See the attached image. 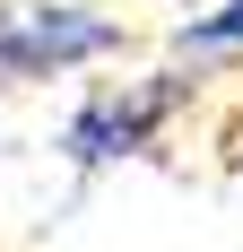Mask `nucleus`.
Listing matches in <instances>:
<instances>
[{
	"label": "nucleus",
	"instance_id": "obj_1",
	"mask_svg": "<svg viewBox=\"0 0 243 252\" xmlns=\"http://www.w3.org/2000/svg\"><path fill=\"white\" fill-rule=\"evenodd\" d=\"M130 52V26L87 0H0V87H44Z\"/></svg>",
	"mask_w": 243,
	"mask_h": 252
},
{
	"label": "nucleus",
	"instance_id": "obj_3",
	"mask_svg": "<svg viewBox=\"0 0 243 252\" xmlns=\"http://www.w3.org/2000/svg\"><path fill=\"white\" fill-rule=\"evenodd\" d=\"M174 44L191 52V61H217V52H243V0H226V9H209V18H191Z\"/></svg>",
	"mask_w": 243,
	"mask_h": 252
},
{
	"label": "nucleus",
	"instance_id": "obj_2",
	"mask_svg": "<svg viewBox=\"0 0 243 252\" xmlns=\"http://www.w3.org/2000/svg\"><path fill=\"white\" fill-rule=\"evenodd\" d=\"M200 78L191 70H148V78H113V87H96V96L70 113V130H61V157L70 165H122V157H148L156 139L174 130V113L191 104Z\"/></svg>",
	"mask_w": 243,
	"mask_h": 252
}]
</instances>
